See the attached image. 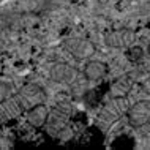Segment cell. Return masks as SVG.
Instances as JSON below:
<instances>
[{
    "instance_id": "cell-10",
    "label": "cell",
    "mask_w": 150,
    "mask_h": 150,
    "mask_svg": "<svg viewBox=\"0 0 150 150\" xmlns=\"http://www.w3.org/2000/svg\"><path fill=\"white\" fill-rule=\"evenodd\" d=\"M149 55H150V47H149Z\"/></svg>"
},
{
    "instance_id": "cell-7",
    "label": "cell",
    "mask_w": 150,
    "mask_h": 150,
    "mask_svg": "<svg viewBox=\"0 0 150 150\" xmlns=\"http://www.w3.org/2000/svg\"><path fill=\"white\" fill-rule=\"evenodd\" d=\"M104 73H106V68L101 63H90L86 68V76L92 81H98L100 78H103Z\"/></svg>"
},
{
    "instance_id": "cell-8",
    "label": "cell",
    "mask_w": 150,
    "mask_h": 150,
    "mask_svg": "<svg viewBox=\"0 0 150 150\" xmlns=\"http://www.w3.org/2000/svg\"><path fill=\"white\" fill-rule=\"evenodd\" d=\"M10 93H11V87L10 84L0 81V103H3L5 100L10 98Z\"/></svg>"
},
{
    "instance_id": "cell-6",
    "label": "cell",
    "mask_w": 150,
    "mask_h": 150,
    "mask_svg": "<svg viewBox=\"0 0 150 150\" xmlns=\"http://www.w3.org/2000/svg\"><path fill=\"white\" fill-rule=\"evenodd\" d=\"M74 70H71V68H68V67H65V65H57V67H54L52 68V71H51V76L54 78L55 81H70L71 78H74Z\"/></svg>"
},
{
    "instance_id": "cell-2",
    "label": "cell",
    "mask_w": 150,
    "mask_h": 150,
    "mask_svg": "<svg viewBox=\"0 0 150 150\" xmlns=\"http://www.w3.org/2000/svg\"><path fill=\"white\" fill-rule=\"evenodd\" d=\"M16 95H18V98L21 100V103L24 104L25 111L36 106V104H41L44 101L43 90L38 86H35V84H27V86L21 87V90L16 93Z\"/></svg>"
},
{
    "instance_id": "cell-4",
    "label": "cell",
    "mask_w": 150,
    "mask_h": 150,
    "mask_svg": "<svg viewBox=\"0 0 150 150\" xmlns=\"http://www.w3.org/2000/svg\"><path fill=\"white\" fill-rule=\"evenodd\" d=\"M47 117H49V112H47V108L44 104H36V106L30 108L25 111V120L30 127L33 128H41L44 127V123L47 122Z\"/></svg>"
},
{
    "instance_id": "cell-3",
    "label": "cell",
    "mask_w": 150,
    "mask_h": 150,
    "mask_svg": "<svg viewBox=\"0 0 150 150\" xmlns=\"http://www.w3.org/2000/svg\"><path fill=\"white\" fill-rule=\"evenodd\" d=\"M128 120L133 127H142L150 120V101H141L128 112Z\"/></svg>"
},
{
    "instance_id": "cell-9",
    "label": "cell",
    "mask_w": 150,
    "mask_h": 150,
    "mask_svg": "<svg viewBox=\"0 0 150 150\" xmlns=\"http://www.w3.org/2000/svg\"><path fill=\"white\" fill-rule=\"evenodd\" d=\"M141 55H142V51H141V47H133V49L128 52V57L131 59V60H139Z\"/></svg>"
},
{
    "instance_id": "cell-1",
    "label": "cell",
    "mask_w": 150,
    "mask_h": 150,
    "mask_svg": "<svg viewBox=\"0 0 150 150\" xmlns=\"http://www.w3.org/2000/svg\"><path fill=\"white\" fill-rule=\"evenodd\" d=\"M25 112V108L21 103V100L18 98V95L13 98H8L3 103H0V128L5 123H8L10 120L16 119L19 114Z\"/></svg>"
},
{
    "instance_id": "cell-5",
    "label": "cell",
    "mask_w": 150,
    "mask_h": 150,
    "mask_svg": "<svg viewBox=\"0 0 150 150\" xmlns=\"http://www.w3.org/2000/svg\"><path fill=\"white\" fill-rule=\"evenodd\" d=\"M68 49H70L71 54H74L76 57L79 59H84V57H88L92 54L93 47L88 44L87 41H79V40H74L68 44Z\"/></svg>"
}]
</instances>
